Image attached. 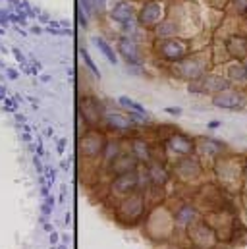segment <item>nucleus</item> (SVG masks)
<instances>
[{"mask_svg":"<svg viewBox=\"0 0 247 249\" xmlns=\"http://www.w3.org/2000/svg\"><path fill=\"white\" fill-rule=\"evenodd\" d=\"M211 62H212L211 51H197V53H191L184 60L172 64L168 68H170V73L174 77L182 79L185 83H191V81L201 79L211 70Z\"/></svg>","mask_w":247,"mask_h":249,"instance_id":"1","label":"nucleus"},{"mask_svg":"<svg viewBox=\"0 0 247 249\" xmlns=\"http://www.w3.org/2000/svg\"><path fill=\"white\" fill-rule=\"evenodd\" d=\"M193 53V43L189 37H170V39H155L153 41V56L159 62L172 66L184 60Z\"/></svg>","mask_w":247,"mask_h":249,"instance_id":"2","label":"nucleus"},{"mask_svg":"<svg viewBox=\"0 0 247 249\" xmlns=\"http://www.w3.org/2000/svg\"><path fill=\"white\" fill-rule=\"evenodd\" d=\"M172 0H143L137 6V23L141 29L151 33L168 14L172 12Z\"/></svg>","mask_w":247,"mask_h":249,"instance_id":"3","label":"nucleus"},{"mask_svg":"<svg viewBox=\"0 0 247 249\" xmlns=\"http://www.w3.org/2000/svg\"><path fill=\"white\" fill-rule=\"evenodd\" d=\"M228 87H232L228 77L224 73L211 71V70L201 79L187 83V91L189 93H193V95H211V97L220 93V91H224V89H228Z\"/></svg>","mask_w":247,"mask_h":249,"instance_id":"4","label":"nucleus"},{"mask_svg":"<svg viewBox=\"0 0 247 249\" xmlns=\"http://www.w3.org/2000/svg\"><path fill=\"white\" fill-rule=\"evenodd\" d=\"M211 105L220 108V110H230V112H242L247 107V91L238 87H228L216 95L211 97Z\"/></svg>","mask_w":247,"mask_h":249,"instance_id":"5","label":"nucleus"},{"mask_svg":"<svg viewBox=\"0 0 247 249\" xmlns=\"http://www.w3.org/2000/svg\"><path fill=\"white\" fill-rule=\"evenodd\" d=\"M116 53L125 62V66H143V49L139 39L135 37L120 35L116 41Z\"/></svg>","mask_w":247,"mask_h":249,"instance_id":"6","label":"nucleus"},{"mask_svg":"<svg viewBox=\"0 0 247 249\" xmlns=\"http://www.w3.org/2000/svg\"><path fill=\"white\" fill-rule=\"evenodd\" d=\"M106 16L118 29H122L124 25L137 21V4L133 0H116L108 8Z\"/></svg>","mask_w":247,"mask_h":249,"instance_id":"7","label":"nucleus"},{"mask_svg":"<svg viewBox=\"0 0 247 249\" xmlns=\"http://www.w3.org/2000/svg\"><path fill=\"white\" fill-rule=\"evenodd\" d=\"M105 143H106L105 133L99 131L97 127H89L87 133H83L79 139V153L87 159H95V157L103 155Z\"/></svg>","mask_w":247,"mask_h":249,"instance_id":"8","label":"nucleus"},{"mask_svg":"<svg viewBox=\"0 0 247 249\" xmlns=\"http://www.w3.org/2000/svg\"><path fill=\"white\" fill-rule=\"evenodd\" d=\"M103 114H105V107L95 97L87 95L79 101V116L87 122L89 127H99L103 124Z\"/></svg>","mask_w":247,"mask_h":249,"instance_id":"9","label":"nucleus"},{"mask_svg":"<svg viewBox=\"0 0 247 249\" xmlns=\"http://www.w3.org/2000/svg\"><path fill=\"white\" fill-rule=\"evenodd\" d=\"M103 125L108 131H114V133H129V131H133V127L137 124L129 118L127 112H122V110H105Z\"/></svg>","mask_w":247,"mask_h":249,"instance_id":"10","label":"nucleus"},{"mask_svg":"<svg viewBox=\"0 0 247 249\" xmlns=\"http://www.w3.org/2000/svg\"><path fill=\"white\" fill-rule=\"evenodd\" d=\"M224 53L230 60H246L247 58V39L244 31H234L224 37Z\"/></svg>","mask_w":247,"mask_h":249,"instance_id":"11","label":"nucleus"},{"mask_svg":"<svg viewBox=\"0 0 247 249\" xmlns=\"http://www.w3.org/2000/svg\"><path fill=\"white\" fill-rule=\"evenodd\" d=\"M151 33H153V39H170V37H180V35L185 37L182 18H176L174 12H170L168 18H164Z\"/></svg>","mask_w":247,"mask_h":249,"instance_id":"12","label":"nucleus"},{"mask_svg":"<svg viewBox=\"0 0 247 249\" xmlns=\"http://www.w3.org/2000/svg\"><path fill=\"white\" fill-rule=\"evenodd\" d=\"M166 149L172 153V155H178V157H189L195 153V139L189 137L187 133L182 131H174L172 135H168L166 139Z\"/></svg>","mask_w":247,"mask_h":249,"instance_id":"13","label":"nucleus"},{"mask_svg":"<svg viewBox=\"0 0 247 249\" xmlns=\"http://www.w3.org/2000/svg\"><path fill=\"white\" fill-rule=\"evenodd\" d=\"M224 75L228 77L232 87L247 89V70L246 60H230L224 64Z\"/></svg>","mask_w":247,"mask_h":249,"instance_id":"14","label":"nucleus"},{"mask_svg":"<svg viewBox=\"0 0 247 249\" xmlns=\"http://www.w3.org/2000/svg\"><path fill=\"white\" fill-rule=\"evenodd\" d=\"M143 209H145V205H143V197H141V195H133V193H129L122 203H120V216H118V218H120V220H125V218L135 220V218L143 213Z\"/></svg>","mask_w":247,"mask_h":249,"instance_id":"15","label":"nucleus"},{"mask_svg":"<svg viewBox=\"0 0 247 249\" xmlns=\"http://www.w3.org/2000/svg\"><path fill=\"white\" fill-rule=\"evenodd\" d=\"M195 151L201 157L216 159V157H220L226 151V145L222 141H218V139H212V137H199L195 141Z\"/></svg>","mask_w":247,"mask_h":249,"instance_id":"16","label":"nucleus"},{"mask_svg":"<svg viewBox=\"0 0 247 249\" xmlns=\"http://www.w3.org/2000/svg\"><path fill=\"white\" fill-rule=\"evenodd\" d=\"M137 162H139V160L133 157V153H120V155L112 160L110 168H112L114 174H127V172H135Z\"/></svg>","mask_w":247,"mask_h":249,"instance_id":"17","label":"nucleus"},{"mask_svg":"<svg viewBox=\"0 0 247 249\" xmlns=\"http://www.w3.org/2000/svg\"><path fill=\"white\" fill-rule=\"evenodd\" d=\"M129 147H131L133 157H135L139 162H151L153 153H151V143H149V139L137 135V137H133V139L129 141Z\"/></svg>","mask_w":247,"mask_h":249,"instance_id":"18","label":"nucleus"},{"mask_svg":"<svg viewBox=\"0 0 247 249\" xmlns=\"http://www.w3.org/2000/svg\"><path fill=\"white\" fill-rule=\"evenodd\" d=\"M93 45L97 47V51L108 60V62L112 64V66H116L118 64V53H116V47H112L110 43H108V39H105L103 35H93Z\"/></svg>","mask_w":247,"mask_h":249,"instance_id":"19","label":"nucleus"},{"mask_svg":"<svg viewBox=\"0 0 247 249\" xmlns=\"http://www.w3.org/2000/svg\"><path fill=\"white\" fill-rule=\"evenodd\" d=\"M195 220H197V211H195V207H191V205H182V207L178 209V213L174 214V222H176V226H180V228L191 226Z\"/></svg>","mask_w":247,"mask_h":249,"instance_id":"20","label":"nucleus"},{"mask_svg":"<svg viewBox=\"0 0 247 249\" xmlns=\"http://www.w3.org/2000/svg\"><path fill=\"white\" fill-rule=\"evenodd\" d=\"M122 153V145L118 139H106L105 143V149H103V159H105V164H112V160Z\"/></svg>","mask_w":247,"mask_h":249,"instance_id":"21","label":"nucleus"},{"mask_svg":"<svg viewBox=\"0 0 247 249\" xmlns=\"http://www.w3.org/2000/svg\"><path fill=\"white\" fill-rule=\"evenodd\" d=\"M147 174H149L151 182H153V184H157V186H162V184L166 182V172H164V168H162L160 164H157V162L149 166Z\"/></svg>","mask_w":247,"mask_h":249,"instance_id":"22","label":"nucleus"},{"mask_svg":"<svg viewBox=\"0 0 247 249\" xmlns=\"http://www.w3.org/2000/svg\"><path fill=\"white\" fill-rule=\"evenodd\" d=\"M118 105L124 107L125 110H129V112H139V114H143V116H149V112L145 110V107L139 105L137 101L129 99V97H120V99H118Z\"/></svg>","mask_w":247,"mask_h":249,"instance_id":"23","label":"nucleus"},{"mask_svg":"<svg viewBox=\"0 0 247 249\" xmlns=\"http://www.w3.org/2000/svg\"><path fill=\"white\" fill-rule=\"evenodd\" d=\"M77 2H79L77 10H79V12H83V14H85V16L89 18V21L97 18V10H95V0H77Z\"/></svg>","mask_w":247,"mask_h":249,"instance_id":"24","label":"nucleus"},{"mask_svg":"<svg viewBox=\"0 0 247 249\" xmlns=\"http://www.w3.org/2000/svg\"><path fill=\"white\" fill-rule=\"evenodd\" d=\"M81 58H83V62H85V66L89 68V71L97 77V79H101V71H99V68H97V64L93 62V58H91V54L85 51V49H81Z\"/></svg>","mask_w":247,"mask_h":249,"instance_id":"25","label":"nucleus"},{"mask_svg":"<svg viewBox=\"0 0 247 249\" xmlns=\"http://www.w3.org/2000/svg\"><path fill=\"white\" fill-rule=\"evenodd\" d=\"M234 12L240 16V18H246L247 16V0H230Z\"/></svg>","mask_w":247,"mask_h":249,"instance_id":"26","label":"nucleus"},{"mask_svg":"<svg viewBox=\"0 0 247 249\" xmlns=\"http://www.w3.org/2000/svg\"><path fill=\"white\" fill-rule=\"evenodd\" d=\"M166 112L172 114V116H180V114H182V108H178V107H170V108H166Z\"/></svg>","mask_w":247,"mask_h":249,"instance_id":"27","label":"nucleus"},{"mask_svg":"<svg viewBox=\"0 0 247 249\" xmlns=\"http://www.w3.org/2000/svg\"><path fill=\"white\" fill-rule=\"evenodd\" d=\"M220 120H212V122H209V129H216V127H220Z\"/></svg>","mask_w":247,"mask_h":249,"instance_id":"28","label":"nucleus"},{"mask_svg":"<svg viewBox=\"0 0 247 249\" xmlns=\"http://www.w3.org/2000/svg\"><path fill=\"white\" fill-rule=\"evenodd\" d=\"M244 170H246V174H247V159H246V164H244Z\"/></svg>","mask_w":247,"mask_h":249,"instance_id":"29","label":"nucleus"},{"mask_svg":"<svg viewBox=\"0 0 247 249\" xmlns=\"http://www.w3.org/2000/svg\"><path fill=\"white\" fill-rule=\"evenodd\" d=\"M246 70H247V58H246Z\"/></svg>","mask_w":247,"mask_h":249,"instance_id":"30","label":"nucleus"},{"mask_svg":"<svg viewBox=\"0 0 247 249\" xmlns=\"http://www.w3.org/2000/svg\"><path fill=\"white\" fill-rule=\"evenodd\" d=\"M246 39H247V31H246Z\"/></svg>","mask_w":247,"mask_h":249,"instance_id":"31","label":"nucleus"},{"mask_svg":"<svg viewBox=\"0 0 247 249\" xmlns=\"http://www.w3.org/2000/svg\"><path fill=\"white\" fill-rule=\"evenodd\" d=\"M246 19H247V18H246Z\"/></svg>","mask_w":247,"mask_h":249,"instance_id":"32","label":"nucleus"}]
</instances>
